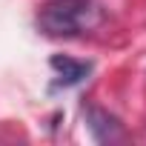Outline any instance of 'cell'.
Masks as SVG:
<instances>
[{
    "mask_svg": "<svg viewBox=\"0 0 146 146\" xmlns=\"http://www.w3.org/2000/svg\"><path fill=\"white\" fill-rule=\"evenodd\" d=\"M103 23L95 0H49L37 12V29L49 37H80Z\"/></svg>",
    "mask_w": 146,
    "mask_h": 146,
    "instance_id": "1",
    "label": "cell"
},
{
    "mask_svg": "<svg viewBox=\"0 0 146 146\" xmlns=\"http://www.w3.org/2000/svg\"><path fill=\"white\" fill-rule=\"evenodd\" d=\"M49 66L54 69V75H57L54 89L57 86H63V89L66 86H78V83L86 80V75L92 72V63L89 60H75V57H69V54H52Z\"/></svg>",
    "mask_w": 146,
    "mask_h": 146,
    "instance_id": "2",
    "label": "cell"
},
{
    "mask_svg": "<svg viewBox=\"0 0 146 146\" xmlns=\"http://www.w3.org/2000/svg\"><path fill=\"white\" fill-rule=\"evenodd\" d=\"M89 129H92V135H95L98 140H109L112 132H120L117 120L109 117V115L100 112V109H89Z\"/></svg>",
    "mask_w": 146,
    "mask_h": 146,
    "instance_id": "3",
    "label": "cell"
}]
</instances>
